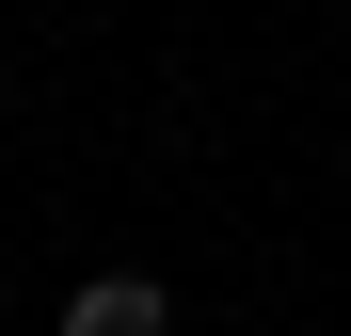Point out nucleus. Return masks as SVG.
<instances>
[{"mask_svg": "<svg viewBox=\"0 0 351 336\" xmlns=\"http://www.w3.org/2000/svg\"><path fill=\"white\" fill-rule=\"evenodd\" d=\"M160 272H96V289H64V336H160Z\"/></svg>", "mask_w": 351, "mask_h": 336, "instance_id": "f257e3e1", "label": "nucleus"}]
</instances>
